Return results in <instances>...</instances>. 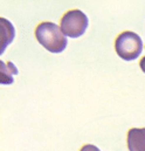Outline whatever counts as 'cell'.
<instances>
[{
  "instance_id": "cell-1",
  "label": "cell",
  "mask_w": 145,
  "mask_h": 151,
  "mask_svg": "<svg viewBox=\"0 0 145 151\" xmlns=\"http://www.w3.org/2000/svg\"><path fill=\"white\" fill-rule=\"evenodd\" d=\"M35 38L50 53H61L67 47V37L61 31V27L54 22L45 21L35 28Z\"/></svg>"
},
{
  "instance_id": "cell-2",
  "label": "cell",
  "mask_w": 145,
  "mask_h": 151,
  "mask_svg": "<svg viewBox=\"0 0 145 151\" xmlns=\"http://www.w3.org/2000/svg\"><path fill=\"white\" fill-rule=\"evenodd\" d=\"M115 49L121 59L125 61H134L142 54L143 41L138 34L125 31L116 38Z\"/></svg>"
},
{
  "instance_id": "cell-3",
  "label": "cell",
  "mask_w": 145,
  "mask_h": 151,
  "mask_svg": "<svg viewBox=\"0 0 145 151\" xmlns=\"http://www.w3.org/2000/svg\"><path fill=\"white\" fill-rule=\"evenodd\" d=\"M88 17L80 9L68 11L61 19V31L66 37L76 39L82 37L88 28Z\"/></svg>"
},
{
  "instance_id": "cell-4",
  "label": "cell",
  "mask_w": 145,
  "mask_h": 151,
  "mask_svg": "<svg viewBox=\"0 0 145 151\" xmlns=\"http://www.w3.org/2000/svg\"><path fill=\"white\" fill-rule=\"evenodd\" d=\"M129 151H145V128H132L128 131Z\"/></svg>"
},
{
  "instance_id": "cell-5",
  "label": "cell",
  "mask_w": 145,
  "mask_h": 151,
  "mask_svg": "<svg viewBox=\"0 0 145 151\" xmlns=\"http://www.w3.org/2000/svg\"><path fill=\"white\" fill-rule=\"evenodd\" d=\"M0 26H1V43H0V54H2L6 49V47L13 41L15 32L13 25L5 18L0 19Z\"/></svg>"
},
{
  "instance_id": "cell-6",
  "label": "cell",
  "mask_w": 145,
  "mask_h": 151,
  "mask_svg": "<svg viewBox=\"0 0 145 151\" xmlns=\"http://www.w3.org/2000/svg\"><path fill=\"white\" fill-rule=\"evenodd\" d=\"M1 67V84H11L13 83V76L18 74V68L12 62H0Z\"/></svg>"
},
{
  "instance_id": "cell-7",
  "label": "cell",
  "mask_w": 145,
  "mask_h": 151,
  "mask_svg": "<svg viewBox=\"0 0 145 151\" xmlns=\"http://www.w3.org/2000/svg\"><path fill=\"white\" fill-rule=\"evenodd\" d=\"M80 151H101V150H100L97 147L93 145V144H85V145H83V147L81 148Z\"/></svg>"
},
{
  "instance_id": "cell-8",
  "label": "cell",
  "mask_w": 145,
  "mask_h": 151,
  "mask_svg": "<svg viewBox=\"0 0 145 151\" xmlns=\"http://www.w3.org/2000/svg\"><path fill=\"white\" fill-rule=\"evenodd\" d=\"M139 67H141V69L143 70V73H145V56H143L142 60L139 61Z\"/></svg>"
}]
</instances>
